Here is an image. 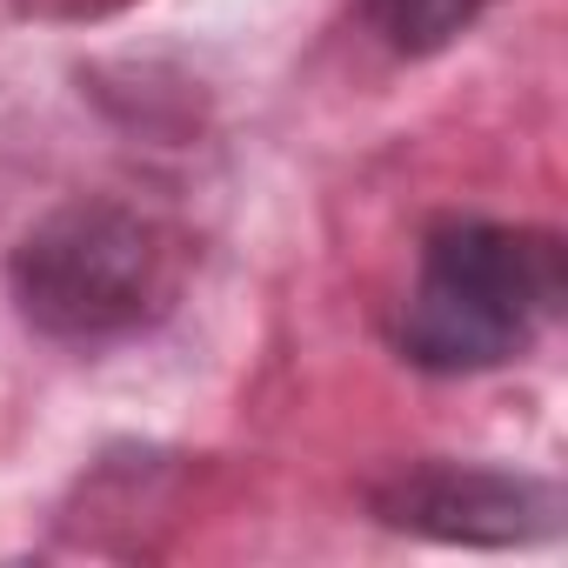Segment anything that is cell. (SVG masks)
Masks as SVG:
<instances>
[{
    "mask_svg": "<svg viewBox=\"0 0 568 568\" xmlns=\"http://www.w3.org/2000/svg\"><path fill=\"white\" fill-rule=\"evenodd\" d=\"M561 241L508 221H442L422 241L395 342L428 375H481L541 342L561 315Z\"/></svg>",
    "mask_w": 568,
    "mask_h": 568,
    "instance_id": "1",
    "label": "cell"
},
{
    "mask_svg": "<svg viewBox=\"0 0 568 568\" xmlns=\"http://www.w3.org/2000/svg\"><path fill=\"white\" fill-rule=\"evenodd\" d=\"M187 247L121 201H68L14 247V302L54 342H121L181 295Z\"/></svg>",
    "mask_w": 568,
    "mask_h": 568,
    "instance_id": "2",
    "label": "cell"
},
{
    "mask_svg": "<svg viewBox=\"0 0 568 568\" xmlns=\"http://www.w3.org/2000/svg\"><path fill=\"white\" fill-rule=\"evenodd\" d=\"M375 515L395 521V528L442 535V541L508 548V541L555 535L561 495L548 481L475 468V462H415V468H402L375 488Z\"/></svg>",
    "mask_w": 568,
    "mask_h": 568,
    "instance_id": "3",
    "label": "cell"
},
{
    "mask_svg": "<svg viewBox=\"0 0 568 568\" xmlns=\"http://www.w3.org/2000/svg\"><path fill=\"white\" fill-rule=\"evenodd\" d=\"M481 8H488V0H368L375 28H382L388 48H402V54H435V48H448L455 34H468V28L481 21Z\"/></svg>",
    "mask_w": 568,
    "mask_h": 568,
    "instance_id": "4",
    "label": "cell"
},
{
    "mask_svg": "<svg viewBox=\"0 0 568 568\" xmlns=\"http://www.w3.org/2000/svg\"><path fill=\"white\" fill-rule=\"evenodd\" d=\"M88 8H94V0H88Z\"/></svg>",
    "mask_w": 568,
    "mask_h": 568,
    "instance_id": "5",
    "label": "cell"
}]
</instances>
